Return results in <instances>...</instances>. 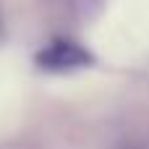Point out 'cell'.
Here are the masks:
<instances>
[{
	"instance_id": "cell-1",
	"label": "cell",
	"mask_w": 149,
	"mask_h": 149,
	"mask_svg": "<svg viewBox=\"0 0 149 149\" xmlns=\"http://www.w3.org/2000/svg\"><path fill=\"white\" fill-rule=\"evenodd\" d=\"M34 63L42 71H52V73H65V71H79V68H89L94 63V55L81 47L79 42L71 39H55L50 45H45L37 55Z\"/></svg>"
},
{
	"instance_id": "cell-2",
	"label": "cell",
	"mask_w": 149,
	"mask_h": 149,
	"mask_svg": "<svg viewBox=\"0 0 149 149\" xmlns=\"http://www.w3.org/2000/svg\"><path fill=\"white\" fill-rule=\"evenodd\" d=\"M52 3L60 5L63 10H68L71 16H76V18H86V16H92V10L100 8L102 0H52Z\"/></svg>"
}]
</instances>
